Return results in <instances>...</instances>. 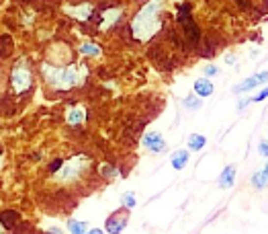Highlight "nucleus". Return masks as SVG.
Here are the masks:
<instances>
[{
  "label": "nucleus",
  "mask_w": 268,
  "mask_h": 234,
  "mask_svg": "<svg viewBox=\"0 0 268 234\" xmlns=\"http://www.w3.org/2000/svg\"><path fill=\"white\" fill-rule=\"evenodd\" d=\"M162 8H164V0H151L133 17L131 35L137 41L144 43L162 29Z\"/></svg>",
  "instance_id": "nucleus-1"
},
{
  "label": "nucleus",
  "mask_w": 268,
  "mask_h": 234,
  "mask_svg": "<svg viewBox=\"0 0 268 234\" xmlns=\"http://www.w3.org/2000/svg\"><path fill=\"white\" fill-rule=\"evenodd\" d=\"M45 82L56 91H70L74 86H78L88 70L82 64H72V66H56V64H43L41 66Z\"/></svg>",
  "instance_id": "nucleus-2"
},
{
  "label": "nucleus",
  "mask_w": 268,
  "mask_h": 234,
  "mask_svg": "<svg viewBox=\"0 0 268 234\" xmlns=\"http://www.w3.org/2000/svg\"><path fill=\"white\" fill-rule=\"evenodd\" d=\"M90 167H92V160L86 154H76V156L68 158L66 163H61V167L54 172V181L61 183V185L76 183V181H80L88 170H90Z\"/></svg>",
  "instance_id": "nucleus-3"
},
{
  "label": "nucleus",
  "mask_w": 268,
  "mask_h": 234,
  "mask_svg": "<svg viewBox=\"0 0 268 234\" xmlns=\"http://www.w3.org/2000/svg\"><path fill=\"white\" fill-rule=\"evenodd\" d=\"M31 86H33V72H31L27 62L21 60L10 70V89L15 95L21 97L27 91H31Z\"/></svg>",
  "instance_id": "nucleus-4"
},
{
  "label": "nucleus",
  "mask_w": 268,
  "mask_h": 234,
  "mask_svg": "<svg viewBox=\"0 0 268 234\" xmlns=\"http://www.w3.org/2000/svg\"><path fill=\"white\" fill-rule=\"evenodd\" d=\"M127 222H129V209L123 207L113 212L107 222H105V234H121L125 228H127Z\"/></svg>",
  "instance_id": "nucleus-5"
},
{
  "label": "nucleus",
  "mask_w": 268,
  "mask_h": 234,
  "mask_svg": "<svg viewBox=\"0 0 268 234\" xmlns=\"http://www.w3.org/2000/svg\"><path fill=\"white\" fill-rule=\"evenodd\" d=\"M142 144L151 154H162L166 150V140H164V135L160 132H148L142 138Z\"/></svg>",
  "instance_id": "nucleus-6"
},
{
  "label": "nucleus",
  "mask_w": 268,
  "mask_h": 234,
  "mask_svg": "<svg viewBox=\"0 0 268 234\" xmlns=\"http://www.w3.org/2000/svg\"><path fill=\"white\" fill-rule=\"evenodd\" d=\"M266 80H268V70H264V72H258V74H254V76L246 78L244 82L236 84V86H234V93H236V95H239V93H248V91H254V89H256V86L264 84Z\"/></svg>",
  "instance_id": "nucleus-7"
},
{
  "label": "nucleus",
  "mask_w": 268,
  "mask_h": 234,
  "mask_svg": "<svg viewBox=\"0 0 268 234\" xmlns=\"http://www.w3.org/2000/svg\"><path fill=\"white\" fill-rule=\"evenodd\" d=\"M121 17H123V10L121 8H107V10H103V15H100V23H98V27L103 29V31H109V29H113L115 25H119V21H121Z\"/></svg>",
  "instance_id": "nucleus-8"
},
{
  "label": "nucleus",
  "mask_w": 268,
  "mask_h": 234,
  "mask_svg": "<svg viewBox=\"0 0 268 234\" xmlns=\"http://www.w3.org/2000/svg\"><path fill=\"white\" fill-rule=\"evenodd\" d=\"M236 175H238V170H236V167H232V165H227L223 170H221V175H219V179H217V185H219L221 189H232L234 185H236Z\"/></svg>",
  "instance_id": "nucleus-9"
},
{
  "label": "nucleus",
  "mask_w": 268,
  "mask_h": 234,
  "mask_svg": "<svg viewBox=\"0 0 268 234\" xmlns=\"http://www.w3.org/2000/svg\"><path fill=\"white\" fill-rule=\"evenodd\" d=\"M86 117H88V113H86L84 107H72V109H68V113H66V121L70 123V126H74V128L82 126V123L86 121Z\"/></svg>",
  "instance_id": "nucleus-10"
},
{
  "label": "nucleus",
  "mask_w": 268,
  "mask_h": 234,
  "mask_svg": "<svg viewBox=\"0 0 268 234\" xmlns=\"http://www.w3.org/2000/svg\"><path fill=\"white\" fill-rule=\"evenodd\" d=\"M193 91H195V95L197 97H211L213 95V91H215V86H213V82L205 76V78H199V80H195V84H193Z\"/></svg>",
  "instance_id": "nucleus-11"
},
{
  "label": "nucleus",
  "mask_w": 268,
  "mask_h": 234,
  "mask_svg": "<svg viewBox=\"0 0 268 234\" xmlns=\"http://www.w3.org/2000/svg\"><path fill=\"white\" fill-rule=\"evenodd\" d=\"M68 15H70V17H76V19H80V21H90L92 15H94V8H92L90 4L72 6V8H68Z\"/></svg>",
  "instance_id": "nucleus-12"
},
{
  "label": "nucleus",
  "mask_w": 268,
  "mask_h": 234,
  "mask_svg": "<svg viewBox=\"0 0 268 234\" xmlns=\"http://www.w3.org/2000/svg\"><path fill=\"white\" fill-rule=\"evenodd\" d=\"M186 165H188V150H184V148L176 150V152L170 156V167H172L174 170H182Z\"/></svg>",
  "instance_id": "nucleus-13"
},
{
  "label": "nucleus",
  "mask_w": 268,
  "mask_h": 234,
  "mask_svg": "<svg viewBox=\"0 0 268 234\" xmlns=\"http://www.w3.org/2000/svg\"><path fill=\"white\" fill-rule=\"evenodd\" d=\"M186 146H188L190 152H201L203 148L207 146V138H205V135H201V134H190Z\"/></svg>",
  "instance_id": "nucleus-14"
},
{
  "label": "nucleus",
  "mask_w": 268,
  "mask_h": 234,
  "mask_svg": "<svg viewBox=\"0 0 268 234\" xmlns=\"http://www.w3.org/2000/svg\"><path fill=\"white\" fill-rule=\"evenodd\" d=\"M182 105H184V109H188V111H199V109L203 107V99L197 97L195 93H193V95H186L184 101H182Z\"/></svg>",
  "instance_id": "nucleus-15"
},
{
  "label": "nucleus",
  "mask_w": 268,
  "mask_h": 234,
  "mask_svg": "<svg viewBox=\"0 0 268 234\" xmlns=\"http://www.w3.org/2000/svg\"><path fill=\"white\" fill-rule=\"evenodd\" d=\"M86 230H88V224L86 222H82V220H68V232L70 234H86Z\"/></svg>",
  "instance_id": "nucleus-16"
},
{
  "label": "nucleus",
  "mask_w": 268,
  "mask_h": 234,
  "mask_svg": "<svg viewBox=\"0 0 268 234\" xmlns=\"http://www.w3.org/2000/svg\"><path fill=\"white\" fill-rule=\"evenodd\" d=\"M252 185H254V187H256V189H266L268 187V172L262 168V170H258L256 172V175H254L252 177Z\"/></svg>",
  "instance_id": "nucleus-17"
},
{
  "label": "nucleus",
  "mask_w": 268,
  "mask_h": 234,
  "mask_svg": "<svg viewBox=\"0 0 268 234\" xmlns=\"http://www.w3.org/2000/svg\"><path fill=\"white\" fill-rule=\"evenodd\" d=\"M100 52H103V49H100L96 43H82L80 45V54L86 56V58H96V56H100Z\"/></svg>",
  "instance_id": "nucleus-18"
},
{
  "label": "nucleus",
  "mask_w": 268,
  "mask_h": 234,
  "mask_svg": "<svg viewBox=\"0 0 268 234\" xmlns=\"http://www.w3.org/2000/svg\"><path fill=\"white\" fill-rule=\"evenodd\" d=\"M135 203H137V200H135V193H133V191H127V193L121 195V205H123V207L133 209Z\"/></svg>",
  "instance_id": "nucleus-19"
},
{
  "label": "nucleus",
  "mask_w": 268,
  "mask_h": 234,
  "mask_svg": "<svg viewBox=\"0 0 268 234\" xmlns=\"http://www.w3.org/2000/svg\"><path fill=\"white\" fill-rule=\"evenodd\" d=\"M19 220V214L17 212H4L2 216H0V222L4 224V228H12V224Z\"/></svg>",
  "instance_id": "nucleus-20"
},
{
  "label": "nucleus",
  "mask_w": 268,
  "mask_h": 234,
  "mask_svg": "<svg viewBox=\"0 0 268 234\" xmlns=\"http://www.w3.org/2000/svg\"><path fill=\"white\" fill-rule=\"evenodd\" d=\"M266 99H268V86H266V89H262L256 97H250V101L252 103H260V101H266Z\"/></svg>",
  "instance_id": "nucleus-21"
},
{
  "label": "nucleus",
  "mask_w": 268,
  "mask_h": 234,
  "mask_svg": "<svg viewBox=\"0 0 268 234\" xmlns=\"http://www.w3.org/2000/svg\"><path fill=\"white\" fill-rule=\"evenodd\" d=\"M215 74H219V70H217V66H205V76L209 78V76H215Z\"/></svg>",
  "instance_id": "nucleus-22"
},
{
  "label": "nucleus",
  "mask_w": 268,
  "mask_h": 234,
  "mask_svg": "<svg viewBox=\"0 0 268 234\" xmlns=\"http://www.w3.org/2000/svg\"><path fill=\"white\" fill-rule=\"evenodd\" d=\"M258 152H260L262 156H266V158H268V142H260V146H258Z\"/></svg>",
  "instance_id": "nucleus-23"
},
{
  "label": "nucleus",
  "mask_w": 268,
  "mask_h": 234,
  "mask_svg": "<svg viewBox=\"0 0 268 234\" xmlns=\"http://www.w3.org/2000/svg\"><path fill=\"white\" fill-rule=\"evenodd\" d=\"M236 60H238V58H236V56H232V54H227V56H225V62H227L229 66H234V64H236Z\"/></svg>",
  "instance_id": "nucleus-24"
},
{
  "label": "nucleus",
  "mask_w": 268,
  "mask_h": 234,
  "mask_svg": "<svg viewBox=\"0 0 268 234\" xmlns=\"http://www.w3.org/2000/svg\"><path fill=\"white\" fill-rule=\"evenodd\" d=\"M86 234H105L103 228H90V230H86Z\"/></svg>",
  "instance_id": "nucleus-25"
},
{
  "label": "nucleus",
  "mask_w": 268,
  "mask_h": 234,
  "mask_svg": "<svg viewBox=\"0 0 268 234\" xmlns=\"http://www.w3.org/2000/svg\"><path fill=\"white\" fill-rule=\"evenodd\" d=\"M49 234H63V232H61L58 226H54V228H49Z\"/></svg>",
  "instance_id": "nucleus-26"
},
{
  "label": "nucleus",
  "mask_w": 268,
  "mask_h": 234,
  "mask_svg": "<svg viewBox=\"0 0 268 234\" xmlns=\"http://www.w3.org/2000/svg\"><path fill=\"white\" fill-rule=\"evenodd\" d=\"M264 170L268 172V158H266V165H264Z\"/></svg>",
  "instance_id": "nucleus-27"
},
{
  "label": "nucleus",
  "mask_w": 268,
  "mask_h": 234,
  "mask_svg": "<svg viewBox=\"0 0 268 234\" xmlns=\"http://www.w3.org/2000/svg\"><path fill=\"white\" fill-rule=\"evenodd\" d=\"M0 234H4V230H2V228H0Z\"/></svg>",
  "instance_id": "nucleus-28"
}]
</instances>
